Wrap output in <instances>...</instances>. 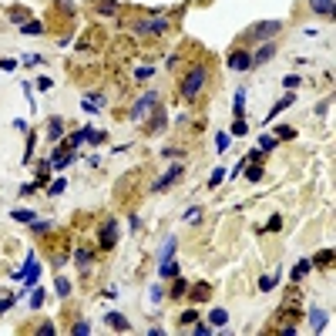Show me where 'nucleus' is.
Listing matches in <instances>:
<instances>
[{
  "label": "nucleus",
  "instance_id": "16",
  "mask_svg": "<svg viewBox=\"0 0 336 336\" xmlns=\"http://www.w3.org/2000/svg\"><path fill=\"white\" fill-rule=\"evenodd\" d=\"M108 326L118 330V333H125V330H128V319L121 316V313H108Z\"/></svg>",
  "mask_w": 336,
  "mask_h": 336
},
{
  "label": "nucleus",
  "instance_id": "27",
  "mask_svg": "<svg viewBox=\"0 0 336 336\" xmlns=\"http://www.w3.org/2000/svg\"><path fill=\"white\" fill-rule=\"evenodd\" d=\"M34 215H37V212H31V208H17V212H14L17 222H34Z\"/></svg>",
  "mask_w": 336,
  "mask_h": 336
},
{
  "label": "nucleus",
  "instance_id": "43",
  "mask_svg": "<svg viewBox=\"0 0 336 336\" xmlns=\"http://www.w3.org/2000/svg\"><path fill=\"white\" fill-rule=\"evenodd\" d=\"M14 302H17V296H7V299H0V313H7V309H10Z\"/></svg>",
  "mask_w": 336,
  "mask_h": 336
},
{
  "label": "nucleus",
  "instance_id": "21",
  "mask_svg": "<svg viewBox=\"0 0 336 336\" xmlns=\"http://www.w3.org/2000/svg\"><path fill=\"white\" fill-rule=\"evenodd\" d=\"M232 111H235L239 118H242V111H245V88H239V91H235V101H232Z\"/></svg>",
  "mask_w": 336,
  "mask_h": 336
},
{
  "label": "nucleus",
  "instance_id": "19",
  "mask_svg": "<svg viewBox=\"0 0 336 336\" xmlns=\"http://www.w3.org/2000/svg\"><path fill=\"white\" fill-rule=\"evenodd\" d=\"M20 31L31 34V37H37V34H44V24L40 20H27V24H20Z\"/></svg>",
  "mask_w": 336,
  "mask_h": 336
},
{
  "label": "nucleus",
  "instance_id": "36",
  "mask_svg": "<svg viewBox=\"0 0 336 336\" xmlns=\"http://www.w3.org/2000/svg\"><path fill=\"white\" fill-rule=\"evenodd\" d=\"M10 20H14V24H27V14H24L20 7H14V10H10Z\"/></svg>",
  "mask_w": 336,
  "mask_h": 336
},
{
  "label": "nucleus",
  "instance_id": "34",
  "mask_svg": "<svg viewBox=\"0 0 336 336\" xmlns=\"http://www.w3.org/2000/svg\"><path fill=\"white\" fill-rule=\"evenodd\" d=\"M222 178H225V171H222V168H215V171H212V178H208V188L222 185Z\"/></svg>",
  "mask_w": 336,
  "mask_h": 336
},
{
  "label": "nucleus",
  "instance_id": "20",
  "mask_svg": "<svg viewBox=\"0 0 336 336\" xmlns=\"http://www.w3.org/2000/svg\"><path fill=\"white\" fill-rule=\"evenodd\" d=\"M293 138H296V128H289V125L276 128V141H293Z\"/></svg>",
  "mask_w": 336,
  "mask_h": 336
},
{
  "label": "nucleus",
  "instance_id": "29",
  "mask_svg": "<svg viewBox=\"0 0 336 336\" xmlns=\"http://www.w3.org/2000/svg\"><path fill=\"white\" fill-rule=\"evenodd\" d=\"M245 178H249V182H259L262 178V165H249L245 168Z\"/></svg>",
  "mask_w": 336,
  "mask_h": 336
},
{
  "label": "nucleus",
  "instance_id": "15",
  "mask_svg": "<svg viewBox=\"0 0 336 336\" xmlns=\"http://www.w3.org/2000/svg\"><path fill=\"white\" fill-rule=\"evenodd\" d=\"M185 293H188V282L182 279V276H175V282H171V293H168V296H171V299H182Z\"/></svg>",
  "mask_w": 336,
  "mask_h": 336
},
{
  "label": "nucleus",
  "instance_id": "44",
  "mask_svg": "<svg viewBox=\"0 0 336 336\" xmlns=\"http://www.w3.org/2000/svg\"><path fill=\"white\" fill-rule=\"evenodd\" d=\"M71 333H77V336H81V333H91V326L81 319V323H74V330H71Z\"/></svg>",
  "mask_w": 336,
  "mask_h": 336
},
{
  "label": "nucleus",
  "instance_id": "45",
  "mask_svg": "<svg viewBox=\"0 0 336 336\" xmlns=\"http://www.w3.org/2000/svg\"><path fill=\"white\" fill-rule=\"evenodd\" d=\"M215 148H219V151L229 148V134H219V138H215Z\"/></svg>",
  "mask_w": 336,
  "mask_h": 336
},
{
  "label": "nucleus",
  "instance_id": "38",
  "mask_svg": "<svg viewBox=\"0 0 336 336\" xmlns=\"http://www.w3.org/2000/svg\"><path fill=\"white\" fill-rule=\"evenodd\" d=\"M64 188H67V182H64V178H57V182H54V185H51V188H47V192H51V195H61Z\"/></svg>",
  "mask_w": 336,
  "mask_h": 336
},
{
  "label": "nucleus",
  "instance_id": "35",
  "mask_svg": "<svg viewBox=\"0 0 336 336\" xmlns=\"http://www.w3.org/2000/svg\"><path fill=\"white\" fill-rule=\"evenodd\" d=\"M259 148H262V151H272V148H276V138L262 134V138H259Z\"/></svg>",
  "mask_w": 336,
  "mask_h": 336
},
{
  "label": "nucleus",
  "instance_id": "23",
  "mask_svg": "<svg viewBox=\"0 0 336 336\" xmlns=\"http://www.w3.org/2000/svg\"><path fill=\"white\" fill-rule=\"evenodd\" d=\"M182 219H185V222H192V225H199V222H202V208H199V205L185 208V215H182Z\"/></svg>",
  "mask_w": 336,
  "mask_h": 336
},
{
  "label": "nucleus",
  "instance_id": "40",
  "mask_svg": "<svg viewBox=\"0 0 336 336\" xmlns=\"http://www.w3.org/2000/svg\"><path fill=\"white\" fill-rule=\"evenodd\" d=\"M34 333H40V336L54 333V323H40V326H34Z\"/></svg>",
  "mask_w": 336,
  "mask_h": 336
},
{
  "label": "nucleus",
  "instance_id": "11",
  "mask_svg": "<svg viewBox=\"0 0 336 336\" xmlns=\"http://www.w3.org/2000/svg\"><path fill=\"white\" fill-rule=\"evenodd\" d=\"M101 104H104V94L101 91H94V94H88V98H84V101H81V108H84V111H101Z\"/></svg>",
  "mask_w": 336,
  "mask_h": 336
},
{
  "label": "nucleus",
  "instance_id": "9",
  "mask_svg": "<svg viewBox=\"0 0 336 336\" xmlns=\"http://www.w3.org/2000/svg\"><path fill=\"white\" fill-rule=\"evenodd\" d=\"M145 34H155V37L168 34V17H151V20H145Z\"/></svg>",
  "mask_w": 336,
  "mask_h": 336
},
{
  "label": "nucleus",
  "instance_id": "47",
  "mask_svg": "<svg viewBox=\"0 0 336 336\" xmlns=\"http://www.w3.org/2000/svg\"><path fill=\"white\" fill-rule=\"evenodd\" d=\"M51 84H54L51 77H37V88H40V91H51Z\"/></svg>",
  "mask_w": 336,
  "mask_h": 336
},
{
  "label": "nucleus",
  "instance_id": "7",
  "mask_svg": "<svg viewBox=\"0 0 336 336\" xmlns=\"http://www.w3.org/2000/svg\"><path fill=\"white\" fill-rule=\"evenodd\" d=\"M229 67H232V71H249V67H252V54H249V51H232V54H229Z\"/></svg>",
  "mask_w": 336,
  "mask_h": 336
},
{
  "label": "nucleus",
  "instance_id": "32",
  "mask_svg": "<svg viewBox=\"0 0 336 336\" xmlns=\"http://www.w3.org/2000/svg\"><path fill=\"white\" fill-rule=\"evenodd\" d=\"M282 88H286V91L299 88V74H286V77H282Z\"/></svg>",
  "mask_w": 336,
  "mask_h": 336
},
{
  "label": "nucleus",
  "instance_id": "3",
  "mask_svg": "<svg viewBox=\"0 0 336 336\" xmlns=\"http://www.w3.org/2000/svg\"><path fill=\"white\" fill-rule=\"evenodd\" d=\"M182 171H185V165H182V162H175V165L168 168V171H165V175H162V178H158V182H155L151 188H155V192H168V188H171L175 182H178V178H182Z\"/></svg>",
  "mask_w": 336,
  "mask_h": 336
},
{
  "label": "nucleus",
  "instance_id": "13",
  "mask_svg": "<svg viewBox=\"0 0 336 336\" xmlns=\"http://www.w3.org/2000/svg\"><path fill=\"white\" fill-rule=\"evenodd\" d=\"M309 323H313V330H326V313H323V309H319V306H313V309H309Z\"/></svg>",
  "mask_w": 336,
  "mask_h": 336
},
{
  "label": "nucleus",
  "instance_id": "24",
  "mask_svg": "<svg viewBox=\"0 0 336 336\" xmlns=\"http://www.w3.org/2000/svg\"><path fill=\"white\" fill-rule=\"evenodd\" d=\"M309 269H313V262H309V259H302V262H296V269H293V279H302V276H306V272H309Z\"/></svg>",
  "mask_w": 336,
  "mask_h": 336
},
{
  "label": "nucleus",
  "instance_id": "6",
  "mask_svg": "<svg viewBox=\"0 0 336 336\" xmlns=\"http://www.w3.org/2000/svg\"><path fill=\"white\" fill-rule=\"evenodd\" d=\"M114 242H118V222H114V219H108V222L101 225L98 245H101V249H114Z\"/></svg>",
  "mask_w": 336,
  "mask_h": 336
},
{
  "label": "nucleus",
  "instance_id": "26",
  "mask_svg": "<svg viewBox=\"0 0 336 336\" xmlns=\"http://www.w3.org/2000/svg\"><path fill=\"white\" fill-rule=\"evenodd\" d=\"M192 299H195V302H202V299H208V286H205V282H199V286L192 289Z\"/></svg>",
  "mask_w": 336,
  "mask_h": 336
},
{
  "label": "nucleus",
  "instance_id": "41",
  "mask_svg": "<svg viewBox=\"0 0 336 336\" xmlns=\"http://www.w3.org/2000/svg\"><path fill=\"white\" fill-rule=\"evenodd\" d=\"M178 155H185L182 148H162V158H178Z\"/></svg>",
  "mask_w": 336,
  "mask_h": 336
},
{
  "label": "nucleus",
  "instance_id": "31",
  "mask_svg": "<svg viewBox=\"0 0 336 336\" xmlns=\"http://www.w3.org/2000/svg\"><path fill=\"white\" fill-rule=\"evenodd\" d=\"M212 323H215V326H225V319H229V313H225V309H212Z\"/></svg>",
  "mask_w": 336,
  "mask_h": 336
},
{
  "label": "nucleus",
  "instance_id": "48",
  "mask_svg": "<svg viewBox=\"0 0 336 336\" xmlns=\"http://www.w3.org/2000/svg\"><path fill=\"white\" fill-rule=\"evenodd\" d=\"M31 225H34V232H47V229H51V222H37V219H34Z\"/></svg>",
  "mask_w": 336,
  "mask_h": 336
},
{
  "label": "nucleus",
  "instance_id": "49",
  "mask_svg": "<svg viewBox=\"0 0 336 336\" xmlns=\"http://www.w3.org/2000/svg\"><path fill=\"white\" fill-rule=\"evenodd\" d=\"M178 323H185V326H188V323H195V313H192V309H188V313H182V319H178Z\"/></svg>",
  "mask_w": 336,
  "mask_h": 336
},
{
  "label": "nucleus",
  "instance_id": "4",
  "mask_svg": "<svg viewBox=\"0 0 336 336\" xmlns=\"http://www.w3.org/2000/svg\"><path fill=\"white\" fill-rule=\"evenodd\" d=\"M282 31V24L279 20H262V24H256L252 31H249V37H259V40H269V37H276Z\"/></svg>",
  "mask_w": 336,
  "mask_h": 336
},
{
  "label": "nucleus",
  "instance_id": "42",
  "mask_svg": "<svg viewBox=\"0 0 336 336\" xmlns=\"http://www.w3.org/2000/svg\"><path fill=\"white\" fill-rule=\"evenodd\" d=\"M101 14H118V3H98Z\"/></svg>",
  "mask_w": 336,
  "mask_h": 336
},
{
  "label": "nucleus",
  "instance_id": "8",
  "mask_svg": "<svg viewBox=\"0 0 336 336\" xmlns=\"http://www.w3.org/2000/svg\"><path fill=\"white\" fill-rule=\"evenodd\" d=\"M74 266L81 269V272H91V266H94V252H91V249H84V245H81V249L74 252Z\"/></svg>",
  "mask_w": 336,
  "mask_h": 336
},
{
  "label": "nucleus",
  "instance_id": "2",
  "mask_svg": "<svg viewBox=\"0 0 336 336\" xmlns=\"http://www.w3.org/2000/svg\"><path fill=\"white\" fill-rule=\"evenodd\" d=\"M158 104H162V94H158V91H145L141 98H138V101H134V111H131V121H134V125H141V121H145V118H148V114L155 111Z\"/></svg>",
  "mask_w": 336,
  "mask_h": 336
},
{
  "label": "nucleus",
  "instance_id": "18",
  "mask_svg": "<svg viewBox=\"0 0 336 336\" xmlns=\"http://www.w3.org/2000/svg\"><path fill=\"white\" fill-rule=\"evenodd\" d=\"M293 101H296V98H293V94H286V98H282V101H276V108H269V114H266V121H269V118H276V114H279V111H286V108H289V104H293Z\"/></svg>",
  "mask_w": 336,
  "mask_h": 336
},
{
  "label": "nucleus",
  "instance_id": "30",
  "mask_svg": "<svg viewBox=\"0 0 336 336\" xmlns=\"http://www.w3.org/2000/svg\"><path fill=\"white\" fill-rule=\"evenodd\" d=\"M276 282H279L276 276H262V279H259V289H262V293H269V289H276Z\"/></svg>",
  "mask_w": 336,
  "mask_h": 336
},
{
  "label": "nucleus",
  "instance_id": "12",
  "mask_svg": "<svg viewBox=\"0 0 336 336\" xmlns=\"http://www.w3.org/2000/svg\"><path fill=\"white\" fill-rule=\"evenodd\" d=\"M47 138H51V141H61V138H64V121H61V118H51V121H47Z\"/></svg>",
  "mask_w": 336,
  "mask_h": 336
},
{
  "label": "nucleus",
  "instance_id": "5",
  "mask_svg": "<svg viewBox=\"0 0 336 336\" xmlns=\"http://www.w3.org/2000/svg\"><path fill=\"white\" fill-rule=\"evenodd\" d=\"M296 316H299V296L293 293V296L282 302V309L276 313V323H296Z\"/></svg>",
  "mask_w": 336,
  "mask_h": 336
},
{
  "label": "nucleus",
  "instance_id": "33",
  "mask_svg": "<svg viewBox=\"0 0 336 336\" xmlns=\"http://www.w3.org/2000/svg\"><path fill=\"white\" fill-rule=\"evenodd\" d=\"M37 188H40V178H37V182H27V185H20L17 192H20V195H34Z\"/></svg>",
  "mask_w": 336,
  "mask_h": 336
},
{
  "label": "nucleus",
  "instance_id": "17",
  "mask_svg": "<svg viewBox=\"0 0 336 336\" xmlns=\"http://www.w3.org/2000/svg\"><path fill=\"white\" fill-rule=\"evenodd\" d=\"M309 7H313L316 14H323V17H333V0H313Z\"/></svg>",
  "mask_w": 336,
  "mask_h": 336
},
{
  "label": "nucleus",
  "instance_id": "28",
  "mask_svg": "<svg viewBox=\"0 0 336 336\" xmlns=\"http://www.w3.org/2000/svg\"><path fill=\"white\" fill-rule=\"evenodd\" d=\"M54 289H57V296H67V293H71V279H64V276H61V279L54 282Z\"/></svg>",
  "mask_w": 336,
  "mask_h": 336
},
{
  "label": "nucleus",
  "instance_id": "10",
  "mask_svg": "<svg viewBox=\"0 0 336 336\" xmlns=\"http://www.w3.org/2000/svg\"><path fill=\"white\" fill-rule=\"evenodd\" d=\"M272 57H276V44H262L259 51L252 54V67H256V64H266V61H272Z\"/></svg>",
  "mask_w": 336,
  "mask_h": 336
},
{
  "label": "nucleus",
  "instance_id": "37",
  "mask_svg": "<svg viewBox=\"0 0 336 336\" xmlns=\"http://www.w3.org/2000/svg\"><path fill=\"white\" fill-rule=\"evenodd\" d=\"M232 134H249V125H245L242 118H239V121H235V125H232Z\"/></svg>",
  "mask_w": 336,
  "mask_h": 336
},
{
  "label": "nucleus",
  "instance_id": "22",
  "mask_svg": "<svg viewBox=\"0 0 336 336\" xmlns=\"http://www.w3.org/2000/svg\"><path fill=\"white\" fill-rule=\"evenodd\" d=\"M158 276H165V279H171V276H178V262L171 259V262H165V266H158Z\"/></svg>",
  "mask_w": 336,
  "mask_h": 336
},
{
  "label": "nucleus",
  "instance_id": "25",
  "mask_svg": "<svg viewBox=\"0 0 336 336\" xmlns=\"http://www.w3.org/2000/svg\"><path fill=\"white\" fill-rule=\"evenodd\" d=\"M330 262H333V249H323V252H316L313 266H330Z\"/></svg>",
  "mask_w": 336,
  "mask_h": 336
},
{
  "label": "nucleus",
  "instance_id": "39",
  "mask_svg": "<svg viewBox=\"0 0 336 336\" xmlns=\"http://www.w3.org/2000/svg\"><path fill=\"white\" fill-rule=\"evenodd\" d=\"M40 302H44V293H40V289H34V293H31V309H37Z\"/></svg>",
  "mask_w": 336,
  "mask_h": 336
},
{
  "label": "nucleus",
  "instance_id": "1",
  "mask_svg": "<svg viewBox=\"0 0 336 336\" xmlns=\"http://www.w3.org/2000/svg\"><path fill=\"white\" fill-rule=\"evenodd\" d=\"M208 77H212V67H208L205 61H195V64L188 67L185 74H182V84H178V91H182V98H185L188 104L202 98V91H205V84H208Z\"/></svg>",
  "mask_w": 336,
  "mask_h": 336
},
{
  "label": "nucleus",
  "instance_id": "46",
  "mask_svg": "<svg viewBox=\"0 0 336 336\" xmlns=\"http://www.w3.org/2000/svg\"><path fill=\"white\" fill-rule=\"evenodd\" d=\"M266 229H269V232H279V229H282V219H279V215H276V219H269Z\"/></svg>",
  "mask_w": 336,
  "mask_h": 336
},
{
  "label": "nucleus",
  "instance_id": "14",
  "mask_svg": "<svg viewBox=\"0 0 336 336\" xmlns=\"http://www.w3.org/2000/svg\"><path fill=\"white\" fill-rule=\"evenodd\" d=\"M175 249H178V239L171 235V239L165 242V249H162V259H158V266H165V262H171V259H175Z\"/></svg>",
  "mask_w": 336,
  "mask_h": 336
}]
</instances>
